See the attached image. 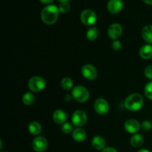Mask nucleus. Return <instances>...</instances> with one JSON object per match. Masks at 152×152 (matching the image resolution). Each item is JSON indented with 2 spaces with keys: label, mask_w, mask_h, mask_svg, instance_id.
Listing matches in <instances>:
<instances>
[{
  "label": "nucleus",
  "mask_w": 152,
  "mask_h": 152,
  "mask_svg": "<svg viewBox=\"0 0 152 152\" xmlns=\"http://www.w3.org/2000/svg\"><path fill=\"white\" fill-rule=\"evenodd\" d=\"M81 72L83 77L88 80H94L97 77V71L95 67L89 64L85 65L82 68Z\"/></svg>",
  "instance_id": "nucleus-9"
},
{
  "label": "nucleus",
  "mask_w": 152,
  "mask_h": 152,
  "mask_svg": "<svg viewBox=\"0 0 152 152\" xmlns=\"http://www.w3.org/2000/svg\"><path fill=\"white\" fill-rule=\"evenodd\" d=\"M99 35V31L96 27H92L89 28L86 32V38L89 41H94Z\"/></svg>",
  "instance_id": "nucleus-20"
},
{
  "label": "nucleus",
  "mask_w": 152,
  "mask_h": 152,
  "mask_svg": "<svg viewBox=\"0 0 152 152\" xmlns=\"http://www.w3.org/2000/svg\"><path fill=\"white\" fill-rule=\"evenodd\" d=\"M143 97L138 93H134L129 95L125 100V107L130 111H139L143 105Z\"/></svg>",
  "instance_id": "nucleus-2"
},
{
  "label": "nucleus",
  "mask_w": 152,
  "mask_h": 152,
  "mask_svg": "<svg viewBox=\"0 0 152 152\" xmlns=\"http://www.w3.org/2000/svg\"><path fill=\"white\" fill-rule=\"evenodd\" d=\"M142 37L148 44H152V25H148L142 30Z\"/></svg>",
  "instance_id": "nucleus-17"
},
{
  "label": "nucleus",
  "mask_w": 152,
  "mask_h": 152,
  "mask_svg": "<svg viewBox=\"0 0 152 152\" xmlns=\"http://www.w3.org/2000/svg\"><path fill=\"white\" fill-rule=\"evenodd\" d=\"M80 19L84 25H87V26H91L96 23L97 17H96V14L95 13V12L91 10H89V9H86L81 13Z\"/></svg>",
  "instance_id": "nucleus-5"
},
{
  "label": "nucleus",
  "mask_w": 152,
  "mask_h": 152,
  "mask_svg": "<svg viewBox=\"0 0 152 152\" xmlns=\"http://www.w3.org/2000/svg\"><path fill=\"white\" fill-rule=\"evenodd\" d=\"M71 99V96L70 94H66L65 96V100L67 101V102H69Z\"/></svg>",
  "instance_id": "nucleus-31"
},
{
  "label": "nucleus",
  "mask_w": 152,
  "mask_h": 152,
  "mask_svg": "<svg viewBox=\"0 0 152 152\" xmlns=\"http://www.w3.org/2000/svg\"><path fill=\"white\" fill-rule=\"evenodd\" d=\"M67 120V114L63 110L57 109L53 112V120L56 124L63 125Z\"/></svg>",
  "instance_id": "nucleus-13"
},
{
  "label": "nucleus",
  "mask_w": 152,
  "mask_h": 152,
  "mask_svg": "<svg viewBox=\"0 0 152 152\" xmlns=\"http://www.w3.org/2000/svg\"><path fill=\"white\" fill-rule=\"evenodd\" d=\"M22 102L26 105H32L35 100V97H34V94L31 92H27L25 94L22 96Z\"/></svg>",
  "instance_id": "nucleus-21"
},
{
  "label": "nucleus",
  "mask_w": 152,
  "mask_h": 152,
  "mask_svg": "<svg viewBox=\"0 0 152 152\" xmlns=\"http://www.w3.org/2000/svg\"><path fill=\"white\" fill-rule=\"evenodd\" d=\"M140 56L142 59L148 60L152 58V45L147 44L144 45L140 49Z\"/></svg>",
  "instance_id": "nucleus-14"
},
{
  "label": "nucleus",
  "mask_w": 152,
  "mask_h": 152,
  "mask_svg": "<svg viewBox=\"0 0 152 152\" xmlns=\"http://www.w3.org/2000/svg\"><path fill=\"white\" fill-rule=\"evenodd\" d=\"M48 146V140L44 137L39 136L34 139L32 142L33 149L37 152H44Z\"/></svg>",
  "instance_id": "nucleus-7"
},
{
  "label": "nucleus",
  "mask_w": 152,
  "mask_h": 152,
  "mask_svg": "<svg viewBox=\"0 0 152 152\" xmlns=\"http://www.w3.org/2000/svg\"><path fill=\"white\" fill-rule=\"evenodd\" d=\"M102 152H118V151H117L115 148H113V147H107V148H104V149L102 151Z\"/></svg>",
  "instance_id": "nucleus-29"
},
{
  "label": "nucleus",
  "mask_w": 152,
  "mask_h": 152,
  "mask_svg": "<svg viewBox=\"0 0 152 152\" xmlns=\"http://www.w3.org/2000/svg\"><path fill=\"white\" fill-rule=\"evenodd\" d=\"M144 93L148 99L152 100V81L148 82L144 88Z\"/></svg>",
  "instance_id": "nucleus-23"
},
{
  "label": "nucleus",
  "mask_w": 152,
  "mask_h": 152,
  "mask_svg": "<svg viewBox=\"0 0 152 152\" xmlns=\"http://www.w3.org/2000/svg\"><path fill=\"white\" fill-rule=\"evenodd\" d=\"M41 2L44 3V4H50V3L53 2L54 0H39Z\"/></svg>",
  "instance_id": "nucleus-30"
},
{
  "label": "nucleus",
  "mask_w": 152,
  "mask_h": 152,
  "mask_svg": "<svg viewBox=\"0 0 152 152\" xmlns=\"http://www.w3.org/2000/svg\"><path fill=\"white\" fill-rule=\"evenodd\" d=\"M86 132L84 129H81V128H77L75 130L73 131L72 132V137L73 139L78 142H82L86 139Z\"/></svg>",
  "instance_id": "nucleus-15"
},
{
  "label": "nucleus",
  "mask_w": 152,
  "mask_h": 152,
  "mask_svg": "<svg viewBox=\"0 0 152 152\" xmlns=\"http://www.w3.org/2000/svg\"><path fill=\"white\" fill-rule=\"evenodd\" d=\"M111 46H112V48L115 50H119L121 49L122 48V43L120 42V41L119 40H114V42L111 44Z\"/></svg>",
  "instance_id": "nucleus-28"
},
{
  "label": "nucleus",
  "mask_w": 152,
  "mask_h": 152,
  "mask_svg": "<svg viewBox=\"0 0 152 152\" xmlns=\"http://www.w3.org/2000/svg\"><path fill=\"white\" fill-rule=\"evenodd\" d=\"M28 131L33 135H39L42 132V126L38 122L33 121L28 125Z\"/></svg>",
  "instance_id": "nucleus-19"
},
{
  "label": "nucleus",
  "mask_w": 152,
  "mask_h": 152,
  "mask_svg": "<svg viewBox=\"0 0 152 152\" xmlns=\"http://www.w3.org/2000/svg\"><path fill=\"white\" fill-rule=\"evenodd\" d=\"M71 96L77 102H87L89 99V91L86 87L82 86H77L74 87L71 91Z\"/></svg>",
  "instance_id": "nucleus-3"
},
{
  "label": "nucleus",
  "mask_w": 152,
  "mask_h": 152,
  "mask_svg": "<svg viewBox=\"0 0 152 152\" xmlns=\"http://www.w3.org/2000/svg\"><path fill=\"white\" fill-rule=\"evenodd\" d=\"M144 142V138L140 134H135L132 137L130 140V143L134 148H140Z\"/></svg>",
  "instance_id": "nucleus-18"
},
{
  "label": "nucleus",
  "mask_w": 152,
  "mask_h": 152,
  "mask_svg": "<svg viewBox=\"0 0 152 152\" xmlns=\"http://www.w3.org/2000/svg\"><path fill=\"white\" fill-rule=\"evenodd\" d=\"M95 111L99 115H105L109 111V104L103 98H99L94 104Z\"/></svg>",
  "instance_id": "nucleus-8"
},
{
  "label": "nucleus",
  "mask_w": 152,
  "mask_h": 152,
  "mask_svg": "<svg viewBox=\"0 0 152 152\" xmlns=\"http://www.w3.org/2000/svg\"><path fill=\"white\" fill-rule=\"evenodd\" d=\"M123 34V28L119 23H113L108 29V35L111 39L117 40Z\"/></svg>",
  "instance_id": "nucleus-10"
},
{
  "label": "nucleus",
  "mask_w": 152,
  "mask_h": 152,
  "mask_svg": "<svg viewBox=\"0 0 152 152\" xmlns=\"http://www.w3.org/2000/svg\"><path fill=\"white\" fill-rule=\"evenodd\" d=\"M59 7L53 4L45 7L41 11V19L46 25H53L59 17Z\"/></svg>",
  "instance_id": "nucleus-1"
},
{
  "label": "nucleus",
  "mask_w": 152,
  "mask_h": 152,
  "mask_svg": "<svg viewBox=\"0 0 152 152\" xmlns=\"http://www.w3.org/2000/svg\"><path fill=\"white\" fill-rule=\"evenodd\" d=\"M137 152H151L149 151V150L148 149H145V148H142V149H140Z\"/></svg>",
  "instance_id": "nucleus-33"
},
{
  "label": "nucleus",
  "mask_w": 152,
  "mask_h": 152,
  "mask_svg": "<svg viewBox=\"0 0 152 152\" xmlns=\"http://www.w3.org/2000/svg\"><path fill=\"white\" fill-rule=\"evenodd\" d=\"M1 152H6V151H1Z\"/></svg>",
  "instance_id": "nucleus-35"
},
{
  "label": "nucleus",
  "mask_w": 152,
  "mask_h": 152,
  "mask_svg": "<svg viewBox=\"0 0 152 152\" xmlns=\"http://www.w3.org/2000/svg\"><path fill=\"white\" fill-rule=\"evenodd\" d=\"M71 120H72V123L74 126H77V127H82V126H85L87 123V114H86L85 111H82V110H77L73 113Z\"/></svg>",
  "instance_id": "nucleus-6"
},
{
  "label": "nucleus",
  "mask_w": 152,
  "mask_h": 152,
  "mask_svg": "<svg viewBox=\"0 0 152 152\" xmlns=\"http://www.w3.org/2000/svg\"><path fill=\"white\" fill-rule=\"evenodd\" d=\"M140 127L144 132H149L152 129V123L148 120H144L140 125Z\"/></svg>",
  "instance_id": "nucleus-26"
},
{
  "label": "nucleus",
  "mask_w": 152,
  "mask_h": 152,
  "mask_svg": "<svg viewBox=\"0 0 152 152\" xmlns=\"http://www.w3.org/2000/svg\"><path fill=\"white\" fill-rule=\"evenodd\" d=\"M143 1L145 3V4L152 5V0H143Z\"/></svg>",
  "instance_id": "nucleus-32"
},
{
  "label": "nucleus",
  "mask_w": 152,
  "mask_h": 152,
  "mask_svg": "<svg viewBox=\"0 0 152 152\" xmlns=\"http://www.w3.org/2000/svg\"><path fill=\"white\" fill-rule=\"evenodd\" d=\"M144 74H145V77H146L147 79L152 80V65H148V66L145 68Z\"/></svg>",
  "instance_id": "nucleus-27"
},
{
  "label": "nucleus",
  "mask_w": 152,
  "mask_h": 152,
  "mask_svg": "<svg viewBox=\"0 0 152 152\" xmlns=\"http://www.w3.org/2000/svg\"><path fill=\"white\" fill-rule=\"evenodd\" d=\"M60 3H64V2H68L70 0H58Z\"/></svg>",
  "instance_id": "nucleus-34"
},
{
  "label": "nucleus",
  "mask_w": 152,
  "mask_h": 152,
  "mask_svg": "<svg viewBox=\"0 0 152 152\" xmlns=\"http://www.w3.org/2000/svg\"><path fill=\"white\" fill-rule=\"evenodd\" d=\"M61 86L65 91H70L73 88V80L69 77H64L61 81Z\"/></svg>",
  "instance_id": "nucleus-22"
},
{
  "label": "nucleus",
  "mask_w": 152,
  "mask_h": 152,
  "mask_svg": "<svg viewBox=\"0 0 152 152\" xmlns=\"http://www.w3.org/2000/svg\"><path fill=\"white\" fill-rule=\"evenodd\" d=\"M91 145L95 149L103 150L105 148V140L102 137L97 135L92 139Z\"/></svg>",
  "instance_id": "nucleus-16"
},
{
  "label": "nucleus",
  "mask_w": 152,
  "mask_h": 152,
  "mask_svg": "<svg viewBox=\"0 0 152 152\" xmlns=\"http://www.w3.org/2000/svg\"><path fill=\"white\" fill-rule=\"evenodd\" d=\"M107 7L110 13L116 14L123 10V2L122 0H109L107 4Z\"/></svg>",
  "instance_id": "nucleus-12"
},
{
  "label": "nucleus",
  "mask_w": 152,
  "mask_h": 152,
  "mask_svg": "<svg viewBox=\"0 0 152 152\" xmlns=\"http://www.w3.org/2000/svg\"><path fill=\"white\" fill-rule=\"evenodd\" d=\"M62 132L65 134L71 133L73 132V126L70 123H65L62 126Z\"/></svg>",
  "instance_id": "nucleus-24"
},
{
  "label": "nucleus",
  "mask_w": 152,
  "mask_h": 152,
  "mask_svg": "<svg viewBox=\"0 0 152 152\" xmlns=\"http://www.w3.org/2000/svg\"><path fill=\"white\" fill-rule=\"evenodd\" d=\"M124 128L127 132L130 134H137L140 129V124L135 119H129L126 120Z\"/></svg>",
  "instance_id": "nucleus-11"
},
{
  "label": "nucleus",
  "mask_w": 152,
  "mask_h": 152,
  "mask_svg": "<svg viewBox=\"0 0 152 152\" xmlns=\"http://www.w3.org/2000/svg\"><path fill=\"white\" fill-rule=\"evenodd\" d=\"M28 87L31 91L40 92L45 88L46 81L42 77H33L28 80Z\"/></svg>",
  "instance_id": "nucleus-4"
},
{
  "label": "nucleus",
  "mask_w": 152,
  "mask_h": 152,
  "mask_svg": "<svg viewBox=\"0 0 152 152\" xmlns=\"http://www.w3.org/2000/svg\"><path fill=\"white\" fill-rule=\"evenodd\" d=\"M71 9V5L68 2H64V3H60L59 7V12L62 13H68V11Z\"/></svg>",
  "instance_id": "nucleus-25"
}]
</instances>
